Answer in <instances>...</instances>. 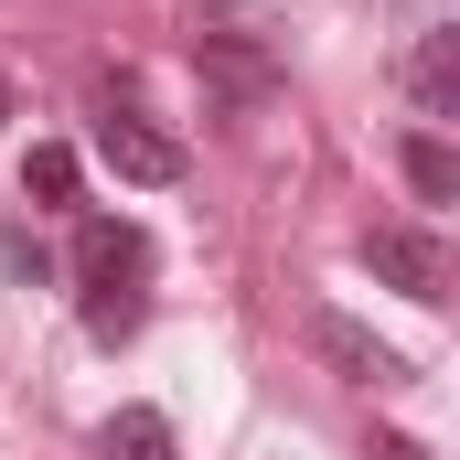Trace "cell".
<instances>
[{
	"label": "cell",
	"instance_id": "277c9868",
	"mask_svg": "<svg viewBox=\"0 0 460 460\" xmlns=\"http://www.w3.org/2000/svg\"><path fill=\"white\" fill-rule=\"evenodd\" d=\"M364 268L407 300H450V246L429 226H364Z\"/></svg>",
	"mask_w": 460,
	"mask_h": 460
},
{
	"label": "cell",
	"instance_id": "5b68a950",
	"mask_svg": "<svg viewBox=\"0 0 460 460\" xmlns=\"http://www.w3.org/2000/svg\"><path fill=\"white\" fill-rule=\"evenodd\" d=\"M311 353H322L343 385H407V353H396V343H375L353 311H311Z\"/></svg>",
	"mask_w": 460,
	"mask_h": 460
},
{
	"label": "cell",
	"instance_id": "8fae6325",
	"mask_svg": "<svg viewBox=\"0 0 460 460\" xmlns=\"http://www.w3.org/2000/svg\"><path fill=\"white\" fill-rule=\"evenodd\" d=\"M0 128H11V75H0Z\"/></svg>",
	"mask_w": 460,
	"mask_h": 460
},
{
	"label": "cell",
	"instance_id": "52a82bcc",
	"mask_svg": "<svg viewBox=\"0 0 460 460\" xmlns=\"http://www.w3.org/2000/svg\"><path fill=\"white\" fill-rule=\"evenodd\" d=\"M396 172H407L418 204H460V150H450V128H407V139H396Z\"/></svg>",
	"mask_w": 460,
	"mask_h": 460
},
{
	"label": "cell",
	"instance_id": "7a4b0ae2",
	"mask_svg": "<svg viewBox=\"0 0 460 460\" xmlns=\"http://www.w3.org/2000/svg\"><path fill=\"white\" fill-rule=\"evenodd\" d=\"M97 161H108L118 182H139V193L182 182V139H172L150 108H128V97H108V108H97Z\"/></svg>",
	"mask_w": 460,
	"mask_h": 460
},
{
	"label": "cell",
	"instance_id": "3957f363",
	"mask_svg": "<svg viewBox=\"0 0 460 460\" xmlns=\"http://www.w3.org/2000/svg\"><path fill=\"white\" fill-rule=\"evenodd\" d=\"M193 65H204V86H215L226 108L279 97V54H268L257 32H235V22H204V32H193Z\"/></svg>",
	"mask_w": 460,
	"mask_h": 460
},
{
	"label": "cell",
	"instance_id": "8992f818",
	"mask_svg": "<svg viewBox=\"0 0 460 460\" xmlns=\"http://www.w3.org/2000/svg\"><path fill=\"white\" fill-rule=\"evenodd\" d=\"M407 97H418L429 128L460 118V22H429V32H418V54H407Z\"/></svg>",
	"mask_w": 460,
	"mask_h": 460
},
{
	"label": "cell",
	"instance_id": "30bf717a",
	"mask_svg": "<svg viewBox=\"0 0 460 460\" xmlns=\"http://www.w3.org/2000/svg\"><path fill=\"white\" fill-rule=\"evenodd\" d=\"M364 460H429V450H418V439H375Z\"/></svg>",
	"mask_w": 460,
	"mask_h": 460
},
{
	"label": "cell",
	"instance_id": "6da1fadb",
	"mask_svg": "<svg viewBox=\"0 0 460 460\" xmlns=\"http://www.w3.org/2000/svg\"><path fill=\"white\" fill-rule=\"evenodd\" d=\"M75 279H86V332L97 343H128L139 332V279H150V235L97 215V226L75 235Z\"/></svg>",
	"mask_w": 460,
	"mask_h": 460
},
{
	"label": "cell",
	"instance_id": "9c48e42d",
	"mask_svg": "<svg viewBox=\"0 0 460 460\" xmlns=\"http://www.w3.org/2000/svg\"><path fill=\"white\" fill-rule=\"evenodd\" d=\"M22 204H75V150H65V139H32V161H22Z\"/></svg>",
	"mask_w": 460,
	"mask_h": 460
},
{
	"label": "cell",
	"instance_id": "ba28073f",
	"mask_svg": "<svg viewBox=\"0 0 460 460\" xmlns=\"http://www.w3.org/2000/svg\"><path fill=\"white\" fill-rule=\"evenodd\" d=\"M97 450L108 460H172V418L161 407H118L108 429H97Z\"/></svg>",
	"mask_w": 460,
	"mask_h": 460
}]
</instances>
